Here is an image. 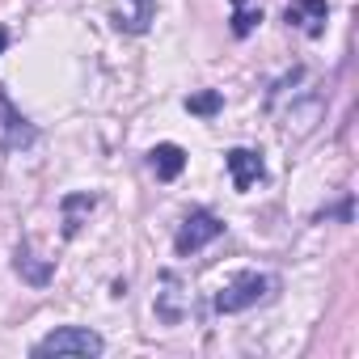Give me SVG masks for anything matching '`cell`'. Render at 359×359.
Instances as JSON below:
<instances>
[{"label":"cell","instance_id":"1","mask_svg":"<svg viewBox=\"0 0 359 359\" xmlns=\"http://www.w3.org/2000/svg\"><path fill=\"white\" fill-rule=\"evenodd\" d=\"M279 296V275L266 271H241L216 292V313H245L254 304H266Z\"/></svg>","mask_w":359,"mask_h":359},{"label":"cell","instance_id":"2","mask_svg":"<svg viewBox=\"0 0 359 359\" xmlns=\"http://www.w3.org/2000/svg\"><path fill=\"white\" fill-rule=\"evenodd\" d=\"M102 351H106V338L89 325H60L34 342V355H85V359H93Z\"/></svg>","mask_w":359,"mask_h":359},{"label":"cell","instance_id":"3","mask_svg":"<svg viewBox=\"0 0 359 359\" xmlns=\"http://www.w3.org/2000/svg\"><path fill=\"white\" fill-rule=\"evenodd\" d=\"M224 233V220L216 216V212H208V208H195L187 220H182V229H177V237H173V250L177 254H199L203 245H212L216 237Z\"/></svg>","mask_w":359,"mask_h":359},{"label":"cell","instance_id":"4","mask_svg":"<svg viewBox=\"0 0 359 359\" xmlns=\"http://www.w3.org/2000/svg\"><path fill=\"white\" fill-rule=\"evenodd\" d=\"M34 140H39V127L9 102L5 85H0V148H5V152H22V148H30Z\"/></svg>","mask_w":359,"mask_h":359},{"label":"cell","instance_id":"5","mask_svg":"<svg viewBox=\"0 0 359 359\" xmlns=\"http://www.w3.org/2000/svg\"><path fill=\"white\" fill-rule=\"evenodd\" d=\"M224 165H229V173H233V187H237V191H250L254 182H262V177H266L262 152H254V148H229V152H224Z\"/></svg>","mask_w":359,"mask_h":359},{"label":"cell","instance_id":"6","mask_svg":"<svg viewBox=\"0 0 359 359\" xmlns=\"http://www.w3.org/2000/svg\"><path fill=\"white\" fill-rule=\"evenodd\" d=\"M152 309H156V321H165V325H177L187 317V300H182V292H177V275L173 271L161 275V292H156Z\"/></svg>","mask_w":359,"mask_h":359},{"label":"cell","instance_id":"7","mask_svg":"<svg viewBox=\"0 0 359 359\" xmlns=\"http://www.w3.org/2000/svg\"><path fill=\"white\" fill-rule=\"evenodd\" d=\"M148 165H152V173L161 177V182H173V177L187 169V148L182 144H156L148 152Z\"/></svg>","mask_w":359,"mask_h":359},{"label":"cell","instance_id":"8","mask_svg":"<svg viewBox=\"0 0 359 359\" xmlns=\"http://www.w3.org/2000/svg\"><path fill=\"white\" fill-rule=\"evenodd\" d=\"M325 13H330L325 0H296V5H287V22H292V26H304L309 39H321V30H325V26H321Z\"/></svg>","mask_w":359,"mask_h":359},{"label":"cell","instance_id":"9","mask_svg":"<svg viewBox=\"0 0 359 359\" xmlns=\"http://www.w3.org/2000/svg\"><path fill=\"white\" fill-rule=\"evenodd\" d=\"M93 208H97V195H89V191L64 195V199H60V212H64V237H76L81 224H85V216H89Z\"/></svg>","mask_w":359,"mask_h":359},{"label":"cell","instance_id":"10","mask_svg":"<svg viewBox=\"0 0 359 359\" xmlns=\"http://www.w3.org/2000/svg\"><path fill=\"white\" fill-rule=\"evenodd\" d=\"M13 271H18L30 287H47V283H51V275H55V262H51V258H34V254H30V245H22V250H18V258H13Z\"/></svg>","mask_w":359,"mask_h":359},{"label":"cell","instance_id":"11","mask_svg":"<svg viewBox=\"0 0 359 359\" xmlns=\"http://www.w3.org/2000/svg\"><path fill=\"white\" fill-rule=\"evenodd\" d=\"M187 110H191V114H199V118H216V114L224 110V93H220V89L191 93V97H187Z\"/></svg>","mask_w":359,"mask_h":359},{"label":"cell","instance_id":"12","mask_svg":"<svg viewBox=\"0 0 359 359\" xmlns=\"http://www.w3.org/2000/svg\"><path fill=\"white\" fill-rule=\"evenodd\" d=\"M233 9H237V13H233V34H237V39H245V34L262 22V9H258V13H250V9H245V0H233Z\"/></svg>","mask_w":359,"mask_h":359},{"label":"cell","instance_id":"13","mask_svg":"<svg viewBox=\"0 0 359 359\" xmlns=\"http://www.w3.org/2000/svg\"><path fill=\"white\" fill-rule=\"evenodd\" d=\"M131 5H135V13H131L127 30H131V34H144V30L152 26V13H156V0H131Z\"/></svg>","mask_w":359,"mask_h":359},{"label":"cell","instance_id":"14","mask_svg":"<svg viewBox=\"0 0 359 359\" xmlns=\"http://www.w3.org/2000/svg\"><path fill=\"white\" fill-rule=\"evenodd\" d=\"M5 47H9V30H5V26H0V51H5Z\"/></svg>","mask_w":359,"mask_h":359}]
</instances>
